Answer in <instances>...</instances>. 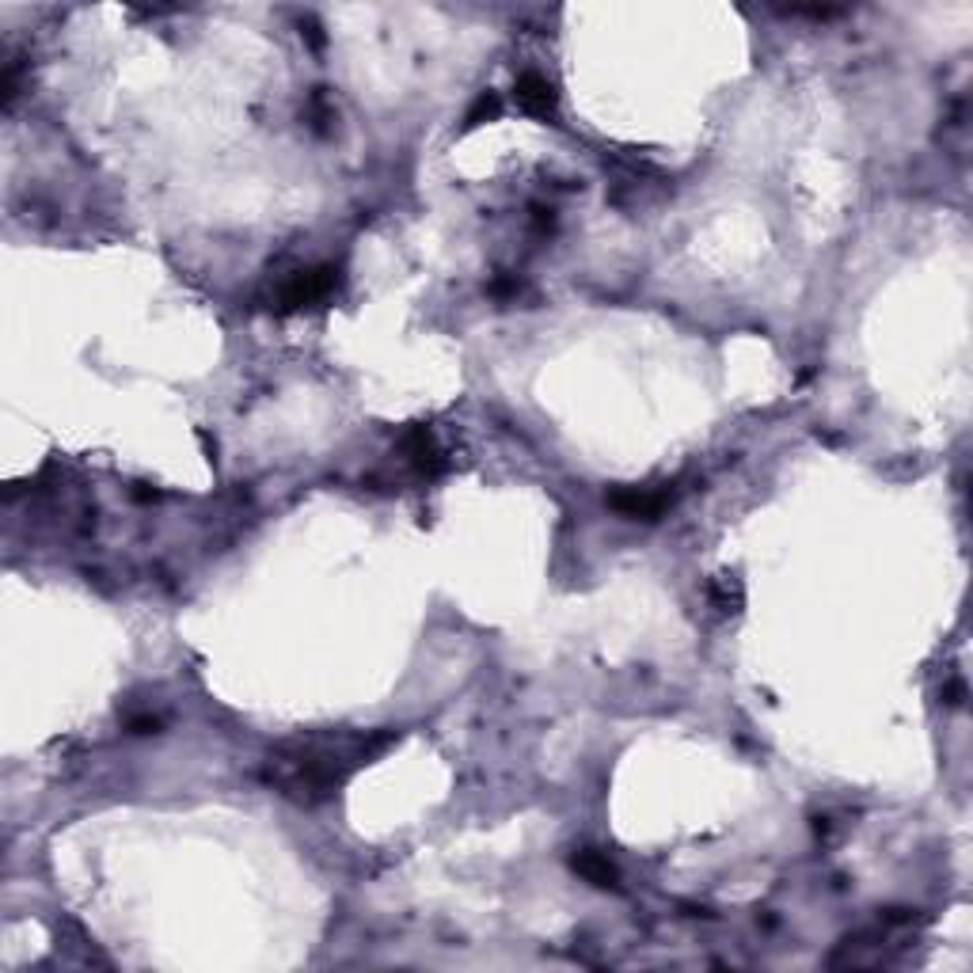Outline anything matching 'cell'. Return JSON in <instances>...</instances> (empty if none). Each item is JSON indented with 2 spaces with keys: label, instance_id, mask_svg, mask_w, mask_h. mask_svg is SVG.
Instances as JSON below:
<instances>
[{
  "label": "cell",
  "instance_id": "4",
  "mask_svg": "<svg viewBox=\"0 0 973 973\" xmlns=\"http://www.w3.org/2000/svg\"><path fill=\"white\" fill-rule=\"evenodd\" d=\"M517 107H521L525 114H533V119H556V88H551L548 77L540 73H521L517 77Z\"/></svg>",
  "mask_w": 973,
  "mask_h": 973
},
{
  "label": "cell",
  "instance_id": "2",
  "mask_svg": "<svg viewBox=\"0 0 973 973\" xmlns=\"http://www.w3.org/2000/svg\"><path fill=\"white\" fill-rule=\"evenodd\" d=\"M338 290V271L335 266H301L274 290V308L278 312H301L312 305H324L327 297Z\"/></svg>",
  "mask_w": 973,
  "mask_h": 973
},
{
  "label": "cell",
  "instance_id": "7",
  "mask_svg": "<svg viewBox=\"0 0 973 973\" xmlns=\"http://www.w3.org/2000/svg\"><path fill=\"white\" fill-rule=\"evenodd\" d=\"M498 114H503V100H498L495 92H484L476 103H472V111L464 114V130H479V126H487V122H495Z\"/></svg>",
  "mask_w": 973,
  "mask_h": 973
},
{
  "label": "cell",
  "instance_id": "6",
  "mask_svg": "<svg viewBox=\"0 0 973 973\" xmlns=\"http://www.w3.org/2000/svg\"><path fill=\"white\" fill-rule=\"evenodd\" d=\"M570 868L582 874L586 882H594V886H616V882H620L616 863L605 852H597V848H582V852L570 860Z\"/></svg>",
  "mask_w": 973,
  "mask_h": 973
},
{
  "label": "cell",
  "instance_id": "5",
  "mask_svg": "<svg viewBox=\"0 0 973 973\" xmlns=\"http://www.w3.org/2000/svg\"><path fill=\"white\" fill-rule=\"evenodd\" d=\"M404 453H407L411 468H415L418 476H426V479L442 476V472L449 468V460H445V453L434 445V434L426 430V426H415V430H407V437H404Z\"/></svg>",
  "mask_w": 973,
  "mask_h": 973
},
{
  "label": "cell",
  "instance_id": "1",
  "mask_svg": "<svg viewBox=\"0 0 973 973\" xmlns=\"http://www.w3.org/2000/svg\"><path fill=\"white\" fill-rule=\"evenodd\" d=\"M399 742V730H369V734H327L301 738L271 749L263 761V780L297 807H320L351 780L354 772L385 757Z\"/></svg>",
  "mask_w": 973,
  "mask_h": 973
},
{
  "label": "cell",
  "instance_id": "3",
  "mask_svg": "<svg viewBox=\"0 0 973 973\" xmlns=\"http://www.w3.org/2000/svg\"><path fill=\"white\" fill-rule=\"evenodd\" d=\"M609 506L624 517H642V521H658L669 506H673V490L666 487H620L609 495Z\"/></svg>",
  "mask_w": 973,
  "mask_h": 973
}]
</instances>
